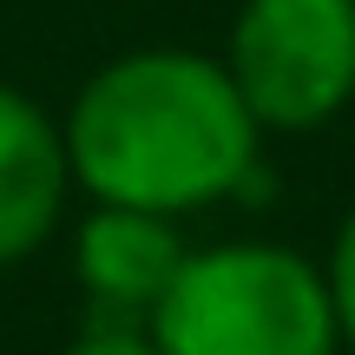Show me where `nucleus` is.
Instances as JSON below:
<instances>
[{"label":"nucleus","instance_id":"nucleus-2","mask_svg":"<svg viewBox=\"0 0 355 355\" xmlns=\"http://www.w3.org/2000/svg\"><path fill=\"white\" fill-rule=\"evenodd\" d=\"M145 336L158 355H343L322 263L270 237L191 250Z\"/></svg>","mask_w":355,"mask_h":355},{"label":"nucleus","instance_id":"nucleus-5","mask_svg":"<svg viewBox=\"0 0 355 355\" xmlns=\"http://www.w3.org/2000/svg\"><path fill=\"white\" fill-rule=\"evenodd\" d=\"M66 191H73V158L60 119L20 86H0V270L26 263L60 230Z\"/></svg>","mask_w":355,"mask_h":355},{"label":"nucleus","instance_id":"nucleus-4","mask_svg":"<svg viewBox=\"0 0 355 355\" xmlns=\"http://www.w3.org/2000/svg\"><path fill=\"white\" fill-rule=\"evenodd\" d=\"M191 243L178 237V217L132 211V204H92L73 230V277L99 309H112L125 329H145L158 296L184 270Z\"/></svg>","mask_w":355,"mask_h":355},{"label":"nucleus","instance_id":"nucleus-6","mask_svg":"<svg viewBox=\"0 0 355 355\" xmlns=\"http://www.w3.org/2000/svg\"><path fill=\"white\" fill-rule=\"evenodd\" d=\"M322 277H329V303H336V336H343V355H355V204L336 224L329 257H322Z\"/></svg>","mask_w":355,"mask_h":355},{"label":"nucleus","instance_id":"nucleus-1","mask_svg":"<svg viewBox=\"0 0 355 355\" xmlns=\"http://www.w3.org/2000/svg\"><path fill=\"white\" fill-rule=\"evenodd\" d=\"M73 184L92 204L191 217L243 191L263 125L237 99L224 60L191 46H139L105 60L60 119Z\"/></svg>","mask_w":355,"mask_h":355},{"label":"nucleus","instance_id":"nucleus-3","mask_svg":"<svg viewBox=\"0 0 355 355\" xmlns=\"http://www.w3.org/2000/svg\"><path fill=\"white\" fill-rule=\"evenodd\" d=\"M217 60L263 132H316L355 105V0H237Z\"/></svg>","mask_w":355,"mask_h":355},{"label":"nucleus","instance_id":"nucleus-7","mask_svg":"<svg viewBox=\"0 0 355 355\" xmlns=\"http://www.w3.org/2000/svg\"><path fill=\"white\" fill-rule=\"evenodd\" d=\"M60 355H158L145 329H125V322H105V329H86L79 343H66Z\"/></svg>","mask_w":355,"mask_h":355}]
</instances>
